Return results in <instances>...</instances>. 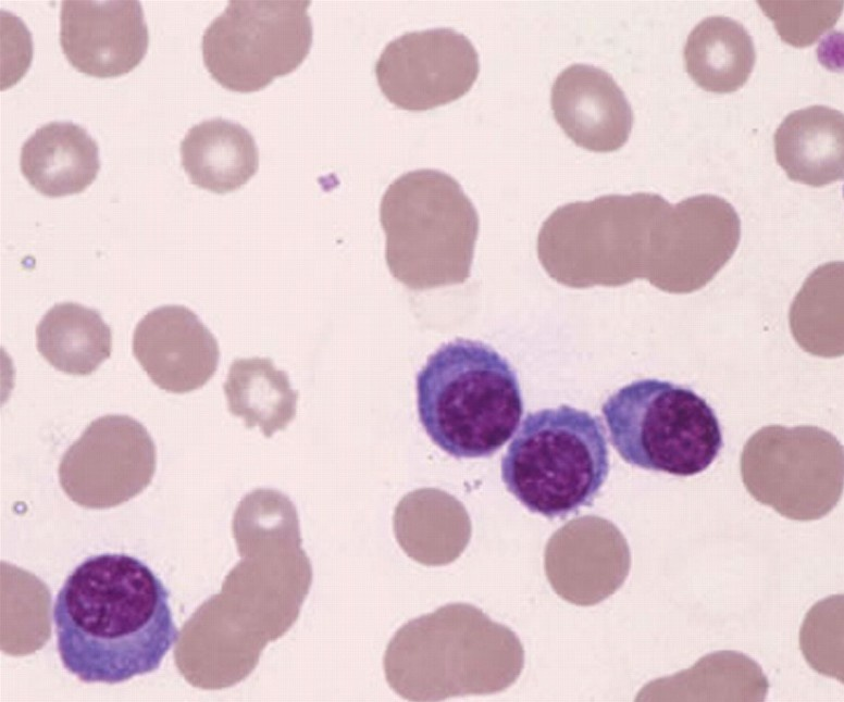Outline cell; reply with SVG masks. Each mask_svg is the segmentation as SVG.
<instances>
[{
    "instance_id": "1",
    "label": "cell",
    "mask_w": 844,
    "mask_h": 702,
    "mask_svg": "<svg viewBox=\"0 0 844 702\" xmlns=\"http://www.w3.org/2000/svg\"><path fill=\"white\" fill-rule=\"evenodd\" d=\"M233 535L241 561L221 594L199 611L201 679L213 689L233 686L255 669L266 643L297 620L312 582L297 511L284 493L259 488L246 494L234 514Z\"/></svg>"
},
{
    "instance_id": "2",
    "label": "cell",
    "mask_w": 844,
    "mask_h": 702,
    "mask_svg": "<svg viewBox=\"0 0 844 702\" xmlns=\"http://www.w3.org/2000/svg\"><path fill=\"white\" fill-rule=\"evenodd\" d=\"M53 622L63 666L83 682L152 673L178 638L169 591L148 565L123 553L76 566L57 594Z\"/></svg>"
},
{
    "instance_id": "3",
    "label": "cell",
    "mask_w": 844,
    "mask_h": 702,
    "mask_svg": "<svg viewBox=\"0 0 844 702\" xmlns=\"http://www.w3.org/2000/svg\"><path fill=\"white\" fill-rule=\"evenodd\" d=\"M415 390L425 433L456 459L493 455L513 436L523 414L514 368L480 340L442 344L417 374Z\"/></svg>"
},
{
    "instance_id": "4",
    "label": "cell",
    "mask_w": 844,
    "mask_h": 702,
    "mask_svg": "<svg viewBox=\"0 0 844 702\" xmlns=\"http://www.w3.org/2000/svg\"><path fill=\"white\" fill-rule=\"evenodd\" d=\"M670 205L659 195L637 192L559 206L541 227L539 261L550 277L574 288L647 279L656 229Z\"/></svg>"
},
{
    "instance_id": "5",
    "label": "cell",
    "mask_w": 844,
    "mask_h": 702,
    "mask_svg": "<svg viewBox=\"0 0 844 702\" xmlns=\"http://www.w3.org/2000/svg\"><path fill=\"white\" fill-rule=\"evenodd\" d=\"M380 222L388 269L406 287L430 289L469 277L479 218L448 174L417 170L399 176L382 197Z\"/></svg>"
},
{
    "instance_id": "6",
    "label": "cell",
    "mask_w": 844,
    "mask_h": 702,
    "mask_svg": "<svg viewBox=\"0 0 844 702\" xmlns=\"http://www.w3.org/2000/svg\"><path fill=\"white\" fill-rule=\"evenodd\" d=\"M609 468L601 419L567 404L529 413L500 465L507 490L547 518L592 505Z\"/></svg>"
},
{
    "instance_id": "7",
    "label": "cell",
    "mask_w": 844,
    "mask_h": 702,
    "mask_svg": "<svg viewBox=\"0 0 844 702\" xmlns=\"http://www.w3.org/2000/svg\"><path fill=\"white\" fill-rule=\"evenodd\" d=\"M601 413L611 444L633 466L675 476L704 472L723 446L718 417L692 389L655 378L608 397Z\"/></svg>"
},
{
    "instance_id": "8",
    "label": "cell",
    "mask_w": 844,
    "mask_h": 702,
    "mask_svg": "<svg viewBox=\"0 0 844 702\" xmlns=\"http://www.w3.org/2000/svg\"><path fill=\"white\" fill-rule=\"evenodd\" d=\"M306 0H233L206 28L202 57L226 89L258 91L295 71L309 54L312 23Z\"/></svg>"
},
{
    "instance_id": "9",
    "label": "cell",
    "mask_w": 844,
    "mask_h": 702,
    "mask_svg": "<svg viewBox=\"0 0 844 702\" xmlns=\"http://www.w3.org/2000/svg\"><path fill=\"white\" fill-rule=\"evenodd\" d=\"M741 474L760 503L791 519H818L841 498L843 447L816 426H766L746 442Z\"/></svg>"
},
{
    "instance_id": "10",
    "label": "cell",
    "mask_w": 844,
    "mask_h": 702,
    "mask_svg": "<svg viewBox=\"0 0 844 702\" xmlns=\"http://www.w3.org/2000/svg\"><path fill=\"white\" fill-rule=\"evenodd\" d=\"M156 449L147 429L126 415L91 422L64 453L60 482L79 505L105 509L138 494L151 480Z\"/></svg>"
},
{
    "instance_id": "11",
    "label": "cell",
    "mask_w": 844,
    "mask_h": 702,
    "mask_svg": "<svg viewBox=\"0 0 844 702\" xmlns=\"http://www.w3.org/2000/svg\"><path fill=\"white\" fill-rule=\"evenodd\" d=\"M741 222L722 198L699 195L670 205L655 234L648 281L671 293L704 287L733 255Z\"/></svg>"
},
{
    "instance_id": "12",
    "label": "cell",
    "mask_w": 844,
    "mask_h": 702,
    "mask_svg": "<svg viewBox=\"0 0 844 702\" xmlns=\"http://www.w3.org/2000/svg\"><path fill=\"white\" fill-rule=\"evenodd\" d=\"M472 42L451 28L406 33L386 45L375 63L386 99L409 111H425L462 97L479 74Z\"/></svg>"
},
{
    "instance_id": "13",
    "label": "cell",
    "mask_w": 844,
    "mask_h": 702,
    "mask_svg": "<svg viewBox=\"0 0 844 702\" xmlns=\"http://www.w3.org/2000/svg\"><path fill=\"white\" fill-rule=\"evenodd\" d=\"M60 45L69 63L86 75L105 78L131 72L149 45L140 2L62 1Z\"/></svg>"
},
{
    "instance_id": "14",
    "label": "cell",
    "mask_w": 844,
    "mask_h": 702,
    "mask_svg": "<svg viewBox=\"0 0 844 702\" xmlns=\"http://www.w3.org/2000/svg\"><path fill=\"white\" fill-rule=\"evenodd\" d=\"M133 353L161 389L185 393L202 387L215 373L220 350L214 336L184 305H163L136 325Z\"/></svg>"
},
{
    "instance_id": "15",
    "label": "cell",
    "mask_w": 844,
    "mask_h": 702,
    "mask_svg": "<svg viewBox=\"0 0 844 702\" xmlns=\"http://www.w3.org/2000/svg\"><path fill=\"white\" fill-rule=\"evenodd\" d=\"M550 103L567 136L587 150L615 151L630 136L631 105L612 76L599 67H566L551 86Z\"/></svg>"
},
{
    "instance_id": "16",
    "label": "cell",
    "mask_w": 844,
    "mask_h": 702,
    "mask_svg": "<svg viewBox=\"0 0 844 702\" xmlns=\"http://www.w3.org/2000/svg\"><path fill=\"white\" fill-rule=\"evenodd\" d=\"M773 142L777 162L790 179L821 187L843 178L842 112L824 105L794 111L777 128Z\"/></svg>"
},
{
    "instance_id": "17",
    "label": "cell",
    "mask_w": 844,
    "mask_h": 702,
    "mask_svg": "<svg viewBox=\"0 0 844 702\" xmlns=\"http://www.w3.org/2000/svg\"><path fill=\"white\" fill-rule=\"evenodd\" d=\"M99 149L72 122H51L39 128L21 149L20 167L33 188L55 198L84 191L100 168Z\"/></svg>"
},
{
    "instance_id": "18",
    "label": "cell",
    "mask_w": 844,
    "mask_h": 702,
    "mask_svg": "<svg viewBox=\"0 0 844 702\" xmlns=\"http://www.w3.org/2000/svg\"><path fill=\"white\" fill-rule=\"evenodd\" d=\"M179 150L190 183L215 193L240 188L259 167V151L251 134L221 117L190 127Z\"/></svg>"
},
{
    "instance_id": "19",
    "label": "cell",
    "mask_w": 844,
    "mask_h": 702,
    "mask_svg": "<svg viewBox=\"0 0 844 702\" xmlns=\"http://www.w3.org/2000/svg\"><path fill=\"white\" fill-rule=\"evenodd\" d=\"M756 60L752 36L735 20L709 16L690 33L684 47L685 67L704 90L728 93L740 89Z\"/></svg>"
},
{
    "instance_id": "20",
    "label": "cell",
    "mask_w": 844,
    "mask_h": 702,
    "mask_svg": "<svg viewBox=\"0 0 844 702\" xmlns=\"http://www.w3.org/2000/svg\"><path fill=\"white\" fill-rule=\"evenodd\" d=\"M37 349L57 369L89 375L110 356L112 336L100 313L79 303L53 305L36 327Z\"/></svg>"
},
{
    "instance_id": "21",
    "label": "cell",
    "mask_w": 844,
    "mask_h": 702,
    "mask_svg": "<svg viewBox=\"0 0 844 702\" xmlns=\"http://www.w3.org/2000/svg\"><path fill=\"white\" fill-rule=\"evenodd\" d=\"M223 389L229 412L265 437L285 429L296 415L298 392L268 358L234 360Z\"/></svg>"
},
{
    "instance_id": "22",
    "label": "cell",
    "mask_w": 844,
    "mask_h": 702,
    "mask_svg": "<svg viewBox=\"0 0 844 702\" xmlns=\"http://www.w3.org/2000/svg\"><path fill=\"white\" fill-rule=\"evenodd\" d=\"M764 13L773 22L781 39L794 47L812 45L837 22L843 1H758Z\"/></svg>"
}]
</instances>
